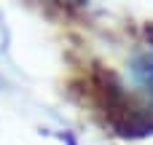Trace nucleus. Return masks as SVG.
I'll return each mask as SVG.
<instances>
[{
    "instance_id": "nucleus-1",
    "label": "nucleus",
    "mask_w": 153,
    "mask_h": 145,
    "mask_svg": "<svg viewBox=\"0 0 153 145\" xmlns=\"http://www.w3.org/2000/svg\"><path fill=\"white\" fill-rule=\"evenodd\" d=\"M132 70H134L137 83H140V86H143V89L153 97V48H151V51H145V54L134 62V67H132Z\"/></svg>"
}]
</instances>
